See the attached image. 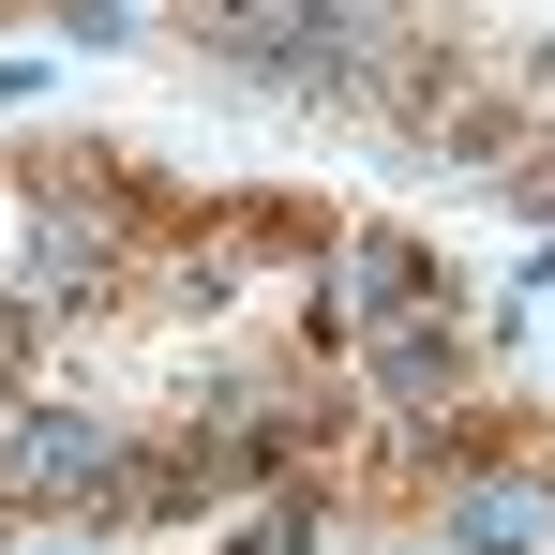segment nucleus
<instances>
[{
  "instance_id": "nucleus-3",
  "label": "nucleus",
  "mask_w": 555,
  "mask_h": 555,
  "mask_svg": "<svg viewBox=\"0 0 555 555\" xmlns=\"http://www.w3.org/2000/svg\"><path fill=\"white\" fill-rule=\"evenodd\" d=\"M451 541L465 555H541L555 541V495H541V480H465V495H451Z\"/></svg>"
},
{
  "instance_id": "nucleus-4",
  "label": "nucleus",
  "mask_w": 555,
  "mask_h": 555,
  "mask_svg": "<svg viewBox=\"0 0 555 555\" xmlns=\"http://www.w3.org/2000/svg\"><path fill=\"white\" fill-rule=\"evenodd\" d=\"M241 555H315V511H271V526H256Z\"/></svg>"
},
{
  "instance_id": "nucleus-1",
  "label": "nucleus",
  "mask_w": 555,
  "mask_h": 555,
  "mask_svg": "<svg viewBox=\"0 0 555 555\" xmlns=\"http://www.w3.org/2000/svg\"><path fill=\"white\" fill-rule=\"evenodd\" d=\"M225 46L256 76H285V91H346L361 76V15L346 0H225Z\"/></svg>"
},
{
  "instance_id": "nucleus-2",
  "label": "nucleus",
  "mask_w": 555,
  "mask_h": 555,
  "mask_svg": "<svg viewBox=\"0 0 555 555\" xmlns=\"http://www.w3.org/2000/svg\"><path fill=\"white\" fill-rule=\"evenodd\" d=\"M15 465H30V480H61V495H120V436H105L91 405H76V421H61V405H46V421H15Z\"/></svg>"
},
{
  "instance_id": "nucleus-5",
  "label": "nucleus",
  "mask_w": 555,
  "mask_h": 555,
  "mask_svg": "<svg viewBox=\"0 0 555 555\" xmlns=\"http://www.w3.org/2000/svg\"><path fill=\"white\" fill-rule=\"evenodd\" d=\"M0 361H15V331H0Z\"/></svg>"
}]
</instances>
